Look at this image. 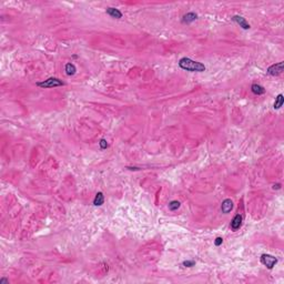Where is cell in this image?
<instances>
[{
	"label": "cell",
	"mask_w": 284,
	"mask_h": 284,
	"mask_svg": "<svg viewBox=\"0 0 284 284\" xmlns=\"http://www.w3.org/2000/svg\"><path fill=\"white\" fill-rule=\"evenodd\" d=\"M179 66L181 69L191 72H203L205 70V66L201 62L194 61L190 58H182L179 60Z\"/></svg>",
	"instance_id": "1"
},
{
	"label": "cell",
	"mask_w": 284,
	"mask_h": 284,
	"mask_svg": "<svg viewBox=\"0 0 284 284\" xmlns=\"http://www.w3.org/2000/svg\"><path fill=\"white\" fill-rule=\"evenodd\" d=\"M64 83L58 78H49L47 80L42 81V82H37V86L40 88H56V87L64 86Z\"/></svg>",
	"instance_id": "2"
},
{
	"label": "cell",
	"mask_w": 284,
	"mask_h": 284,
	"mask_svg": "<svg viewBox=\"0 0 284 284\" xmlns=\"http://www.w3.org/2000/svg\"><path fill=\"white\" fill-rule=\"evenodd\" d=\"M261 262H262L263 265H265L268 269H273L274 265L278 263V259L271 254H262L261 257Z\"/></svg>",
	"instance_id": "3"
},
{
	"label": "cell",
	"mask_w": 284,
	"mask_h": 284,
	"mask_svg": "<svg viewBox=\"0 0 284 284\" xmlns=\"http://www.w3.org/2000/svg\"><path fill=\"white\" fill-rule=\"evenodd\" d=\"M283 68H284V62L281 61L279 64H272L271 67H269L268 73L271 76H279V75H281L282 71H283Z\"/></svg>",
	"instance_id": "4"
},
{
	"label": "cell",
	"mask_w": 284,
	"mask_h": 284,
	"mask_svg": "<svg viewBox=\"0 0 284 284\" xmlns=\"http://www.w3.org/2000/svg\"><path fill=\"white\" fill-rule=\"evenodd\" d=\"M232 209H233V202H232L231 199H225L223 202H222V204H221V210H222V212L223 213H229L232 211Z\"/></svg>",
	"instance_id": "5"
},
{
	"label": "cell",
	"mask_w": 284,
	"mask_h": 284,
	"mask_svg": "<svg viewBox=\"0 0 284 284\" xmlns=\"http://www.w3.org/2000/svg\"><path fill=\"white\" fill-rule=\"evenodd\" d=\"M232 20L237 22V25H240V27H242L243 29H245V30H248V29H250V28H251V26H250L248 22H246V20L244 19L243 17H241V16H233Z\"/></svg>",
	"instance_id": "6"
},
{
	"label": "cell",
	"mask_w": 284,
	"mask_h": 284,
	"mask_svg": "<svg viewBox=\"0 0 284 284\" xmlns=\"http://www.w3.org/2000/svg\"><path fill=\"white\" fill-rule=\"evenodd\" d=\"M241 224H242V216H241L240 214H237L233 218V220H232V222H231V228H232V230H237V229H240V226H241Z\"/></svg>",
	"instance_id": "7"
},
{
	"label": "cell",
	"mask_w": 284,
	"mask_h": 284,
	"mask_svg": "<svg viewBox=\"0 0 284 284\" xmlns=\"http://www.w3.org/2000/svg\"><path fill=\"white\" fill-rule=\"evenodd\" d=\"M107 14H109V16H111L112 18H116V19H120V18H122V14L121 11H119L118 9L116 8H107Z\"/></svg>",
	"instance_id": "8"
},
{
	"label": "cell",
	"mask_w": 284,
	"mask_h": 284,
	"mask_svg": "<svg viewBox=\"0 0 284 284\" xmlns=\"http://www.w3.org/2000/svg\"><path fill=\"white\" fill-rule=\"evenodd\" d=\"M196 18H198V14H194V12H189V14H184L182 21L184 22V23H190V22L194 21Z\"/></svg>",
	"instance_id": "9"
},
{
	"label": "cell",
	"mask_w": 284,
	"mask_h": 284,
	"mask_svg": "<svg viewBox=\"0 0 284 284\" xmlns=\"http://www.w3.org/2000/svg\"><path fill=\"white\" fill-rule=\"evenodd\" d=\"M103 202H105V196H103V194H102L101 192H98L93 200V204L96 207H100V205L103 204Z\"/></svg>",
	"instance_id": "10"
},
{
	"label": "cell",
	"mask_w": 284,
	"mask_h": 284,
	"mask_svg": "<svg viewBox=\"0 0 284 284\" xmlns=\"http://www.w3.org/2000/svg\"><path fill=\"white\" fill-rule=\"evenodd\" d=\"M251 90L252 92H253L254 94H257V96H260V94H263L265 92V89L263 88L262 86H260V84H252L251 87Z\"/></svg>",
	"instance_id": "11"
},
{
	"label": "cell",
	"mask_w": 284,
	"mask_h": 284,
	"mask_svg": "<svg viewBox=\"0 0 284 284\" xmlns=\"http://www.w3.org/2000/svg\"><path fill=\"white\" fill-rule=\"evenodd\" d=\"M283 103H284V98H283V94L282 93H280L279 96L276 97V99H275V102H274V105H273V108L275 109V110H278V109H280V108L283 105Z\"/></svg>",
	"instance_id": "12"
},
{
	"label": "cell",
	"mask_w": 284,
	"mask_h": 284,
	"mask_svg": "<svg viewBox=\"0 0 284 284\" xmlns=\"http://www.w3.org/2000/svg\"><path fill=\"white\" fill-rule=\"evenodd\" d=\"M64 70H66V73L68 76H73L76 73V71H77L73 64H67L66 67H64Z\"/></svg>",
	"instance_id": "13"
},
{
	"label": "cell",
	"mask_w": 284,
	"mask_h": 284,
	"mask_svg": "<svg viewBox=\"0 0 284 284\" xmlns=\"http://www.w3.org/2000/svg\"><path fill=\"white\" fill-rule=\"evenodd\" d=\"M180 208V202L179 201H171L169 203V209L171 211H177Z\"/></svg>",
	"instance_id": "14"
},
{
	"label": "cell",
	"mask_w": 284,
	"mask_h": 284,
	"mask_svg": "<svg viewBox=\"0 0 284 284\" xmlns=\"http://www.w3.org/2000/svg\"><path fill=\"white\" fill-rule=\"evenodd\" d=\"M99 144H100V148H101L102 150H105L108 148V143H107V141H105V139H102V140L99 142Z\"/></svg>",
	"instance_id": "15"
},
{
	"label": "cell",
	"mask_w": 284,
	"mask_h": 284,
	"mask_svg": "<svg viewBox=\"0 0 284 284\" xmlns=\"http://www.w3.org/2000/svg\"><path fill=\"white\" fill-rule=\"evenodd\" d=\"M194 264H196L194 261H184V262H183V265L187 266V268H191V266H193Z\"/></svg>",
	"instance_id": "16"
},
{
	"label": "cell",
	"mask_w": 284,
	"mask_h": 284,
	"mask_svg": "<svg viewBox=\"0 0 284 284\" xmlns=\"http://www.w3.org/2000/svg\"><path fill=\"white\" fill-rule=\"evenodd\" d=\"M222 242H223V239H222V237H216V239H215V241H214V244L216 246H219V245H221V244H222Z\"/></svg>",
	"instance_id": "17"
},
{
	"label": "cell",
	"mask_w": 284,
	"mask_h": 284,
	"mask_svg": "<svg viewBox=\"0 0 284 284\" xmlns=\"http://www.w3.org/2000/svg\"><path fill=\"white\" fill-rule=\"evenodd\" d=\"M3 283L9 284V281L7 279H1V280H0V284H3Z\"/></svg>",
	"instance_id": "18"
},
{
	"label": "cell",
	"mask_w": 284,
	"mask_h": 284,
	"mask_svg": "<svg viewBox=\"0 0 284 284\" xmlns=\"http://www.w3.org/2000/svg\"><path fill=\"white\" fill-rule=\"evenodd\" d=\"M281 188V184H274L273 185V189H280Z\"/></svg>",
	"instance_id": "19"
}]
</instances>
